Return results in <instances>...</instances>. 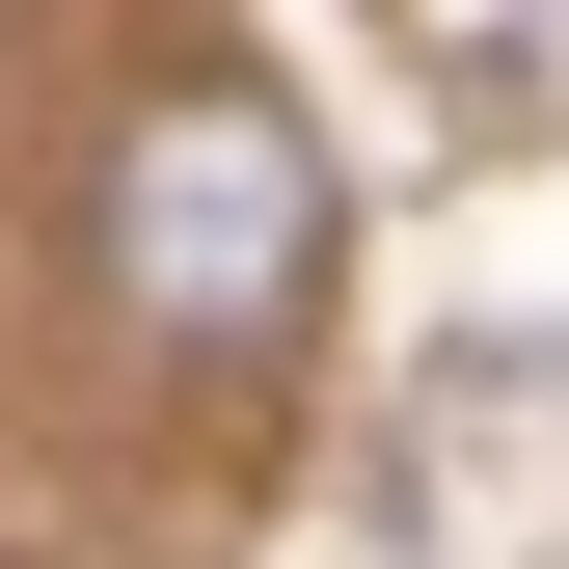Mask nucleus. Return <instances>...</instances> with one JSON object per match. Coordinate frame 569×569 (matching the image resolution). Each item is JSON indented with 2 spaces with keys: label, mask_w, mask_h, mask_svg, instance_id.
I'll return each instance as SVG.
<instances>
[{
  "label": "nucleus",
  "mask_w": 569,
  "mask_h": 569,
  "mask_svg": "<svg viewBox=\"0 0 569 569\" xmlns=\"http://www.w3.org/2000/svg\"><path fill=\"white\" fill-rule=\"evenodd\" d=\"M109 271H136V326L271 352V326H299V271H326V163H299V109H271V82L136 109V136H109Z\"/></svg>",
  "instance_id": "obj_1"
}]
</instances>
